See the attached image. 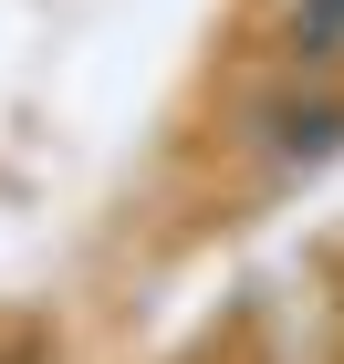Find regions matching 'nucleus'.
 <instances>
[{"instance_id": "nucleus-2", "label": "nucleus", "mask_w": 344, "mask_h": 364, "mask_svg": "<svg viewBox=\"0 0 344 364\" xmlns=\"http://www.w3.org/2000/svg\"><path fill=\"white\" fill-rule=\"evenodd\" d=\"M292 63L303 73H334L344 63V0H292Z\"/></svg>"}, {"instance_id": "nucleus-1", "label": "nucleus", "mask_w": 344, "mask_h": 364, "mask_svg": "<svg viewBox=\"0 0 344 364\" xmlns=\"http://www.w3.org/2000/svg\"><path fill=\"white\" fill-rule=\"evenodd\" d=\"M261 136H271V167H313L323 146L344 136V105H282Z\"/></svg>"}]
</instances>
